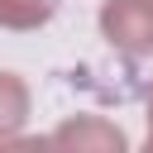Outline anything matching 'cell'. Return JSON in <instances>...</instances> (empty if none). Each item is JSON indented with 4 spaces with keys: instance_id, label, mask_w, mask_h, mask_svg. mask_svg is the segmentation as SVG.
<instances>
[{
    "instance_id": "cell-1",
    "label": "cell",
    "mask_w": 153,
    "mask_h": 153,
    "mask_svg": "<svg viewBox=\"0 0 153 153\" xmlns=\"http://www.w3.org/2000/svg\"><path fill=\"white\" fill-rule=\"evenodd\" d=\"M100 24L124 53H153V0H110Z\"/></svg>"
},
{
    "instance_id": "cell-2",
    "label": "cell",
    "mask_w": 153,
    "mask_h": 153,
    "mask_svg": "<svg viewBox=\"0 0 153 153\" xmlns=\"http://www.w3.org/2000/svg\"><path fill=\"white\" fill-rule=\"evenodd\" d=\"M57 0H0V24L10 29H29V24H43L53 14Z\"/></svg>"
},
{
    "instance_id": "cell-3",
    "label": "cell",
    "mask_w": 153,
    "mask_h": 153,
    "mask_svg": "<svg viewBox=\"0 0 153 153\" xmlns=\"http://www.w3.org/2000/svg\"><path fill=\"white\" fill-rule=\"evenodd\" d=\"M19 120H24V86H19L10 72H0V139H5Z\"/></svg>"
},
{
    "instance_id": "cell-4",
    "label": "cell",
    "mask_w": 153,
    "mask_h": 153,
    "mask_svg": "<svg viewBox=\"0 0 153 153\" xmlns=\"http://www.w3.org/2000/svg\"><path fill=\"white\" fill-rule=\"evenodd\" d=\"M148 143H153V100H148Z\"/></svg>"
}]
</instances>
